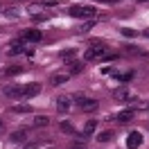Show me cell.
Instances as JSON below:
<instances>
[{
    "instance_id": "obj_1",
    "label": "cell",
    "mask_w": 149,
    "mask_h": 149,
    "mask_svg": "<svg viewBox=\"0 0 149 149\" xmlns=\"http://www.w3.org/2000/svg\"><path fill=\"white\" fill-rule=\"evenodd\" d=\"M104 52H106V45H104L102 41H95L93 45H91L88 50H86L84 59H86V61H93V59H100V56H102Z\"/></svg>"
},
{
    "instance_id": "obj_2",
    "label": "cell",
    "mask_w": 149,
    "mask_h": 149,
    "mask_svg": "<svg viewBox=\"0 0 149 149\" xmlns=\"http://www.w3.org/2000/svg\"><path fill=\"white\" fill-rule=\"evenodd\" d=\"M38 93H41V84H38V81H29V84L23 86V97H25V100L36 97Z\"/></svg>"
},
{
    "instance_id": "obj_3",
    "label": "cell",
    "mask_w": 149,
    "mask_h": 149,
    "mask_svg": "<svg viewBox=\"0 0 149 149\" xmlns=\"http://www.w3.org/2000/svg\"><path fill=\"white\" fill-rule=\"evenodd\" d=\"M70 104H72V97H70V95H59V97H56V111L68 113L70 111Z\"/></svg>"
},
{
    "instance_id": "obj_4",
    "label": "cell",
    "mask_w": 149,
    "mask_h": 149,
    "mask_svg": "<svg viewBox=\"0 0 149 149\" xmlns=\"http://www.w3.org/2000/svg\"><path fill=\"white\" fill-rule=\"evenodd\" d=\"M136 95L131 93L129 88H118V91H113V100L115 102H131Z\"/></svg>"
},
{
    "instance_id": "obj_5",
    "label": "cell",
    "mask_w": 149,
    "mask_h": 149,
    "mask_svg": "<svg viewBox=\"0 0 149 149\" xmlns=\"http://www.w3.org/2000/svg\"><path fill=\"white\" fill-rule=\"evenodd\" d=\"M20 36H23V41H29V43H38V41L43 38L38 29H25V32H23Z\"/></svg>"
},
{
    "instance_id": "obj_6",
    "label": "cell",
    "mask_w": 149,
    "mask_h": 149,
    "mask_svg": "<svg viewBox=\"0 0 149 149\" xmlns=\"http://www.w3.org/2000/svg\"><path fill=\"white\" fill-rule=\"evenodd\" d=\"M77 106H79V109H81V111H86V113H91V111H95V109H97V106H100V102H97V100H88V97H84V100H81V102L77 104Z\"/></svg>"
},
{
    "instance_id": "obj_7",
    "label": "cell",
    "mask_w": 149,
    "mask_h": 149,
    "mask_svg": "<svg viewBox=\"0 0 149 149\" xmlns=\"http://www.w3.org/2000/svg\"><path fill=\"white\" fill-rule=\"evenodd\" d=\"M140 142H142V136H140L138 131H131L129 138H127V147H129V149H138Z\"/></svg>"
},
{
    "instance_id": "obj_8",
    "label": "cell",
    "mask_w": 149,
    "mask_h": 149,
    "mask_svg": "<svg viewBox=\"0 0 149 149\" xmlns=\"http://www.w3.org/2000/svg\"><path fill=\"white\" fill-rule=\"evenodd\" d=\"M68 79H70V74H68V72H56V74L50 77V84H52V86H61V84H65Z\"/></svg>"
},
{
    "instance_id": "obj_9",
    "label": "cell",
    "mask_w": 149,
    "mask_h": 149,
    "mask_svg": "<svg viewBox=\"0 0 149 149\" xmlns=\"http://www.w3.org/2000/svg\"><path fill=\"white\" fill-rule=\"evenodd\" d=\"M5 95H7V97H14V100H25V97H23V86H11V88L5 91Z\"/></svg>"
},
{
    "instance_id": "obj_10",
    "label": "cell",
    "mask_w": 149,
    "mask_h": 149,
    "mask_svg": "<svg viewBox=\"0 0 149 149\" xmlns=\"http://www.w3.org/2000/svg\"><path fill=\"white\" fill-rule=\"evenodd\" d=\"M27 47H25V41L23 38H18V41H14L9 47V54H20V52H25Z\"/></svg>"
},
{
    "instance_id": "obj_11",
    "label": "cell",
    "mask_w": 149,
    "mask_h": 149,
    "mask_svg": "<svg viewBox=\"0 0 149 149\" xmlns=\"http://www.w3.org/2000/svg\"><path fill=\"white\" fill-rule=\"evenodd\" d=\"M93 25H95L93 18H91V20H84V23H79V25L74 27V32H77V34H86V32H91V29H93Z\"/></svg>"
},
{
    "instance_id": "obj_12",
    "label": "cell",
    "mask_w": 149,
    "mask_h": 149,
    "mask_svg": "<svg viewBox=\"0 0 149 149\" xmlns=\"http://www.w3.org/2000/svg\"><path fill=\"white\" fill-rule=\"evenodd\" d=\"M133 115H136V111H133V109H127V111H120V113H118V115H115V120H118V122H129Z\"/></svg>"
},
{
    "instance_id": "obj_13",
    "label": "cell",
    "mask_w": 149,
    "mask_h": 149,
    "mask_svg": "<svg viewBox=\"0 0 149 149\" xmlns=\"http://www.w3.org/2000/svg\"><path fill=\"white\" fill-rule=\"evenodd\" d=\"M74 56H77V54H74V50H63V52H61V61L70 65V63H74Z\"/></svg>"
},
{
    "instance_id": "obj_14",
    "label": "cell",
    "mask_w": 149,
    "mask_h": 149,
    "mask_svg": "<svg viewBox=\"0 0 149 149\" xmlns=\"http://www.w3.org/2000/svg\"><path fill=\"white\" fill-rule=\"evenodd\" d=\"M9 138H11V142H25V138H27V131H25V129L14 131V133H11Z\"/></svg>"
},
{
    "instance_id": "obj_15",
    "label": "cell",
    "mask_w": 149,
    "mask_h": 149,
    "mask_svg": "<svg viewBox=\"0 0 149 149\" xmlns=\"http://www.w3.org/2000/svg\"><path fill=\"white\" fill-rule=\"evenodd\" d=\"M47 124H50V118H45V115H36L34 118V127L36 129H45Z\"/></svg>"
},
{
    "instance_id": "obj_16",
    "label": "cell",
    "mask_w": 149,
    "mask_h": 149,
    "mask_svg": "<svg viewBox=\"0 0 149 149\" xmlns=\"http://www.w3.org/2000/svg\"><path fill=\"white\" fill-rule=\"evenodd\" d=\"M95 129H97V122H95V120H88L84 124V129H81V136H91Z\"/></svg>"
},
{
    "instance_id": "obj_17",
    "label": "cell",
    "mask_w": 149,
    "mask_h": 149,
    "mask_svg": "<svg viewBox=\"0 0 149 149\" xmlns=\"http://www.w3.org/2000/svg\"><path fill=\"white\" fill-rule=\"evenodd\" d=\"M81 70H84V63H81V61H74V63H70V70H68V74L72 77V74H79Z\"/></svg>"
},
{
    "instance_id": "obj_18",
    "label": "cell",
    "mask_w": 149,
    "mask_h": 149,
    "mask_svg": "<svg viewBox=\"0 0 149 149\" xmlns=\"http://www.w3.org/2000/svg\"><path fill=\"white\" fill-rule=\"evenodd\" d=\"M115 138V133H113L111 129L109 131H102V133H97V140H100V142H109V140H113Z\"/></svg>"
},
{
    "instance_id": "obj_19",
    "label": "cell",
    "mask_w": 149,
    "mask_h": 149,
    "mask_svg": "<svg viewBox=\"0 0 149 149\" xmlns=\"http://www.w3.org/2000/svg\"><path fill=\"white\" fill-rule=\"evenodd\" d=\"M20 72H23V68H20V65H9V68L5 70L7 77H16V74H20Z\"/></svg>"
},
{
    "instance_id": "obj_20",
    "label": "cell",
    "mask_w": 149,
    "mask_h": 149,
    "mask_svg": "<svg viewBox=\"0 0 149 149\" xmlns=\"http://www.w3.org/2000/svg\"><path fill=\"white\" fill-rule=\"evenodd\" d=\"M72 18H84V7H70V11H68Z\"/></svg>"
},
{
    "instance_id": "obj_21",
    "label": "cell",
    "mask_w": 149,
    "mask_h": 149,
    "mask_svg": "<svg viewBox=\"0 0 149 149\" xmlns=\"http://www.w3.org/2000/svg\"><path fill=\"white\" fill-rule=\"evenodd\" d=\"M59 129L63 131V133H68V136H72V133H74V127L70 124V122H61V124H59Z\"/></svg>"
},
{
    "instance_id": "obj_22",
    "label": "cell",
    "mask_w": 149,
    "mask_h": 149,
    "mask_svg": "<svg viewBox=\"0 0 149 149\" xmlns=\"http://www.w3.org/2000/svg\"><path fill=\"white\" fill-rule=\"evenodd\" d=\"M136 77V70H127V72H120L118 74V79H122V81H131Z\"/></svg>"
},
{
    "instance_id": "obj_23",
    "label": "cell",
    "mask_w": 149,
    "mask_h": 149,
    "mask_svg": "<svg viewBox=\"0 0 149 149\" xmlns=\"http://www.w3.org/2000/svg\"><path fill=\"white\" fill-rule=\"evenodd\" d=\"M11 111H14V113H29V111H32V109H29L27 104H16V106H14Z\"/></svg>"
},
{
    "instance_id": "obj_24",
    "label": "cell",
    "mask_w": 149,
    "mask_h": 149,
    "mask_svg": "<svg viewBox=\"0 0 149 149\" xmlns=\"http://www.w3.org/2000/svg\"><path fill=\"white\" fill-rule=\"evenodd\" d=\"M100 59H102V61H115V59H118V54H115V52H109V50H106V52H104V54L100 56Z\"/></svg>"
},
{
    "instance_id": "obj_25",
    "label": "cell",
    "mask_w": 149,
    "mask_h": 149,
    "mask_svg": "<svg viewBox=\"0 0 149 149\" xmlns=\"http://www.w3.org/2000/svg\"><path fill=\"white\" fill-rule=\"evenodd\" d=\"M136 34H138L136 29H131V27H122V36H127V38H133Z\"/></svg>"
},
{
    "instance_id": "obj_26",
    "label": "cell",
    "mask_w": 149,
    "mask_h": 149,
    "mask_svg": "<svg viewBox=\"0 0 149 149\" xmlns=\"http://www.w3.org/2000/svg\"><path fill=\"white\" fill-rule=\"evenodd\" d=\"M2 14H5V16H9V18H18V16H20V9H5Z\"/></svg>"
},
{
    "instance_id": "obj_27",
    "label": "cell",
    "mask_w": 149,
    "mask_h": 149,
    "mask_svg": "<svg viewBox=\"0 0 149 149\" xmlns=\"http://www.w3.org/2000/svg\"><path fill=\"white\" fill-rule=\"evenodd\" d=\"M27 11L32 14V16H36V14H41V7H38V5H29V7H27Z\"/></svg>"
},
{
    "instance_id": "obj_28",
    "label": "cell",
    "mask_w": 149,
    "mask_h": 149,
    "mask_svg": "<svg viewBox=\"0 0 149 149\" xmlns=\"http://www.w3.org/2000/svg\"><path fill=\"white\" fill-rule=\"evenodd\" d=\"M127 52H136V54H138L140 47H136V45H127Z\"/></svg>"
},
{
    "instance_id": "obj_29",
    "label": "cell",
    "mask_w": 149,
    "mask_h": 149,
    "mask_svg": "<svg viewBox=\"0 0 149 149\" xmlns=\"http://www.w3.org/2000/svg\"><path fill=\"white\" fill-rule=\"evenodd\" d=\"M36 147H38V142H29L27 147H23V149H36Z\"/></svg>"
},
{
    "instance_id": "obj_30",
    "label": "cell",
    "mask_w": 149,
    "mask_h": 149,
    "mask_svg": "<svg viewBox=\"0 0 149 149\" xmlns=\"http://www.w3.org/2000/svg\"><path fill=\"white\" fill-rule=\"evenodd\" d=\"M43 5H45V7H54L56 2H54V0H45V2H43Z\"/></svg>"
},
{
    "instance_id": "obj_31",
    "label": "cell",
    "mask_w": 149,
    "mask_h": 149,
    "mask_svg": "<svg viewBox=\"0 0 149 149\" xmlns=\"http://www.w3.org/2000/svg\"><path fill=\"white\" fill-rule=\"evenodd\" d=\"M142 36H145V38H149V27L145 29V32H142Z\"/></svg>"
},
{
    "instance_id": "obj_32",
    "label": "cell",
    "mask_w": 149,
    "mask_h": 149,
    "mask_svg": "<svg viewBox=\"0 0 149 149\" xmlns=\"http://www.w3.org/2000/svg\"><path fill=\"white\" fill-rule=\"evenodd\" d=\"M100 2H109L111 5V2H118V0H100Z\"/></svg>"
},
{
    "instance_id": "obj_33",
    "label": "cell",
    "mask_w": 149,
    "mask_h": 149,
    "mask_svg": "<svg viewBox=\"0 0 149 149\" xmlns=\"http://www.w3.org/2000/svg\"><path fill=\"white\" fill-rule=\"evenodd\" d=\"M0 129H2V122H0Z\"/></svg>"
},
{
    "instance_id": "obj_34",
    "label": "cell",
    "mask_w": 149,
    "mask_h": 149,
    "mask_svg": "<svg viewBox=\"0 0 149 149\" xmlns=\"http://www.w3.org/2000/svg\"><path fill=\"white\" fill-rule=\"evenodd\" d=\"M140 2H147V0H140Z\"/></svg>"
}]
</instances>
